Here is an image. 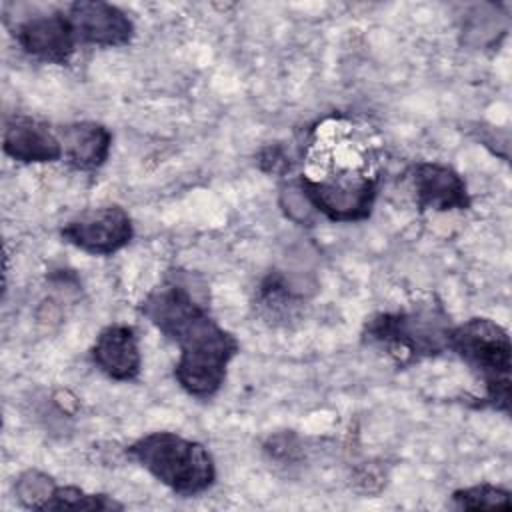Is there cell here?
<instances>
[{
    "instance_id": "1",
    "label": "cell",
    "mask_w": 512,
    "mask_h": 512,
    "mask_svg": "<svg viewBox=\"0 0 512 512\" xmlns=\"http://www.w3.org/2000/svg\"><path fill=\"white\" fill-rule=\"evenodd\" d=\"M140 312L178 344L180 356L174 376L182 390L196 398L214 396L226 380L228 364L240 350L238 340L178 280L156 286L142 300Z\"/></svg>"
},
{
    "instance_id": "2",
    "label": "cell",
    "mask_w": 512,
    "mask_h": 512,
    "mask_svg": "<svg viewBox=\"0 0 512 512\" xmlns=\"http://www.w3.org/2000/svg\"><path fill=\"white\" fill-rule=\"evenodd\" d=\"M158 482L180 496H196L216 480L210 452L176 432H150L126 450Z\"/></svg>"
},
{
    "instance_id": "3",
    "label": "cell",
    "mask_w": 512,
    "mask_h": 512,
    "mask_svg": "<svg viewBox=\"0 0 512 512\" xmlns=\"http://www.w3.org/2000/svg\"><path fill=\"white\" fill-rule=\"evenodd\" d=\"M448 350L460 356L484 382V402L496 410H510V336L490 318H470L452 326Z\"/></svg>"
},
{
    "instance_id": "4",
    "label": "cell",
    "mask_w": 512,
    "mask_h": 512,
    "mask_svg": "<svg viewBox=\"0 0 512 512\" xmlns=\"http://www.w3.org/2000/svg\"><path fill=\"white\" fill-rule=\"evenodd\" d=\"M450 330V318L438 304H420L372 316L364 326V338L398 360H418L448 350Z\"/></svg>"
},
{
    "instance_id": "5",
    "label": "cell",
    "mask_w": 512,
    "mask_h": 512,
    "mask_svg": "<svg viewBox=\"0 0 512 512\" xmlns=\"http://www.w3.org/2000/svg\"><path fill=\"white\" fill-rule=\"evenodd\" d=\"M298 184L312 208L332 222L368 218L378 190L376 178L362 170H338L320 178L302 174Z\"/></svg>"
},
{
    "instance_id": "6",
    "label": "cell",
    "mask_w": 512,
    "mask_h": 512,
    "mask_svg": "<svg viewBox=\"0 0 512 512\" xmlns=\"http://www.w3.org/2000/svg\"><path fill=\"white\" fill-rule=\"evenodd\" d=\"M62 238L94 256H110L122 250L134 236L132 220L122 206L110 204L82 212L78 218L64 224Z\"/></svg>"
},
{
    "instance_id": "7",
    "label": "cell",
    "mask_w": 512,
    "mask_h": 512,
    "mask_svg": "<svg viewBox=\"0 0 512 512\" xmlns=\"http://www.w3.org/2000/svg\"><path fill=\"white\" fill-rule=\"evenodd\" d=\"M76 40L104 48L124 46L134 36V22L114 4L100 0L74 2L66 14Z\"/></svg>"
},
{
    "instance_id": "8",
    "label": "cell",
    "mask_w": 512,
    "mask_h": 512,
    "mask_svg": "<svg viewBox=\"0 0 512 512\" xmlns=\"http://www.w3.org/2000/svg\"><path fill=\"white\" fill-rule=\"evenodd\" d=\"M14 36L26 54L50 64H68L78 42L66 14L28 18Z\"/></svg>"
},
{
    "instance_id": "9",
    "label": "cell",
    "mask_w": 512,
    "mask_h": 512,
    "mask_svg": "<svg viewBox=\"0 0 512 512\" xmlns=\"http://www.w3.org/2000/svg\"><path fill=\"white\" fill-rule=\"evenodd\" d=\"M416 206L420 210H466L470 194L464 178L450 166L420 162L412 170Z\"/></svg>"
},
{
    "instance_id": "10",
    "label": "cell",
    "mask_w": 512,
    "mask_h": 512,
    "mask_svg": "<svg viewBox=\"0 0 512 512\" xmlns=\"http://www.w3.org/2000/svg\"><path fill=\"white\" fill-rule=\"evenodd\" d=\"M92 360L112 380H136L142 368V356L134 330L126 324L102 328L92 346Z\"/></svg>"
},
{
    "instance_id": "11",
    "label": "cell",
    "mask_w": 512,
    "mask_h": 512,
    "mask_svg": "<svg viewBox=\"0 0 512 512\" xmlns=\"http://www.w3.org/2000/svg\"><path fill=\"white\" fill-rule=\"evenodd\" d=\"M2 142L6 156L24 164L56 162L64 156L58 132L28 116H16L6 124Z\"/></svg>"
},
{
    "instance_id": "12",
    "label": "cell",
    "mask_w": 512,
    "mask_h": 512,
    "mask_svg": "<svg viewBox=\"0 0 512 512\" xmlns=\"http://www.w3.org/2000/svg\"><path fill=\"white\" fill-rule=\"evenodd\" d=\"M66 162L76 170L100 168L112 148V132L98 122H74L58 130Z\"/></svg>"
},
{
    "instance_id": "13",
    "label": "cell",
    "mask_w": 512,
    "mask_h": 512,
    "mask_svg": "<svg viewBox=\"0 0 512 512\" xmlns=\"http://www.w3.org/2000/svg\"><path fill=\"white\" fill-rule=\"evenodd\" d=\"M124 506L108 494H90L78 486H56L42 510H122Z\"/></svg>"
},
{
    "instance_id": "14",
    "label": "cell",
    "mask_w": 512,
    "mask_h": 512,
    "mask_svg": "<svg viewBox=\"0 0 512 512\" xmlns=\"http://www.w3.org/2000/svg\"><path fill=\"white\" fill-rule=\"evenodd\" d=\"M56 486L58 484L52 480V476L40 470H26L18 476L14 484V492L22 506L30 510H42L44 504L52 498Z\"/></svg>"
},
{
    "instance_id": "15",
    "label": "cell",
    "mask_w": 512,
    "mask_h": 512,
    "mask_svg": "<svg viewBox=\"0 0 512 512\" xmlns=\"http://www.w3.org/2000/svg\"><path fill=\"white\" fill-rule=\"evenodd\" d=\"M452 502L460 510H486V508H510V492L492 486V484H476L452 494Z\"/></svg>"
},
{
    "instance_id": "16",
    "label": "cell",
    "mask_w": 512,
    "mask_h": 512,
    "mask_svg": "<svg viewBox=\"0 0 512 512\" xmlns=\"http://www.w3.org/2000/svg\"><path fill=\"white\" fill-rule=\"evenodd\" d=\"M282 206H284L286 214H288L292 220H298V222L308 220L310 212L314 210L312 204L308 202L306 194L302 192V188H300L298 182L292 184V186H288V188L282 192Z\"/></svg>"
},
{
    "instance_id": "17",
    "label": "cell",
    "mask_w": 512,
    "mask_h": 512,
    "mask_svg": "<svg viewBox=\"0 0 512 512\" xmlns=\"http://www.w3.org/2000/svg\"><path fill=\"white\" fill-rule=\"evenodd\" d=\"M260 166H262V170L272 172V174L284 172V170L288 168L284 150L278 148V146H268V148L260 154Z\"/></svg>"
}]
</instances>
